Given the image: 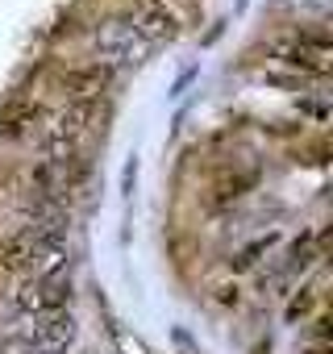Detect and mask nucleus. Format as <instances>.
<instances>
[{
    "label": "nucleus",
    "mask_w": 333,
    "mask_h": 354,
    "mask_svg": "<svg viewBox=\"0 0 333 354\" xmlns=\"http://www.w3.org/2000/svg\"><path fill=\"white\" fill-rule=\"evenodd\" d=\"M96 117H100V100L92 96H79V100H67L59 113H50V121L38 129V150L42 158H79V146L88 142V133L96 129Z\"/></svg>",
    "instance_id": "obj_1"
},
{
    "label": "nucleus",
    "mask_w": 333,
    "mask_h": 354,
    "mask_svg": "<svg viewBox=\"0 0 333 354\" xmlns=\"http://www.w3.org/2000/svg\"><path fill=\"white\" fill-rule=\"evenodd\" d=\"M275 55V63L296 67L304 75H325L329 71V30L325 26H296L283 30L279 38H271L267 46Z\"/></svg>",
    "instance_id": "obj_2"
},
{
    "label": "nucleus",
    "mask_w": 333,
    "mask_h": 354,
    "mask_svg": "<svg viewBox=\"0 0 333 354\" xmlns=\"http://www.w3.org/2000/svg\"><path fill=\"white\" fill-rule=\"evenodd\" d=\"M92 55H96V67L121 71V67H137V63L150 55V46L133 34L129 17H108V21H100L96 34H92Z\"/></svg>",
    "instance_id": "obj_3"
},
{
    "label": "nucleus",
    "mask_w": 333,
    "mask_h": 354,
    "mask_svg": "<svg viewBox=\"0 0 333 354\" xmlns=\"http://www.w3.org/2000/svg\"><path fill=\"white\" fill-rule=\"evenodd\" d=\"M17 313L26 317H42V313H63L71 304V271L59 275H26L17 296H13Z\"/></svg>",
    "instance_id": "obj_4"
},
{
    "label": "nucleus",
    "mask_w": 333,
    "mask_h": 354,
    "mask_svg": "<svg viewBox=\"0 0 333 354\" xmlns=\"http://www.w3.org/2000/svg\"><path fill=\"white\" fill-rule=\"evenodd\" d=\"M75 337V317L63 308V313H42V317H30V325L9 337L13 346L21 350H67V342Z\"/></svg>",
    "instance_id": "obj_5"
},
{
    "label": "nucleus",
    "mask_w": 333,
    "mask_h": 354,
    "mask_svg": "<svg viewBox=\"0 0 333 354\" xmlns=\"http://www.w3.org/2000/svg\"><path fill=\"white\" fill-rule=\"evenodd\" d=\"M129 26L150 50H158L162 42H171L180 34V13L166 0H137V9L129 13Z\"/></svg>",
    "instance_id": "obj_6"
},
{
    "label": "nucleus",
    "mask_w": 333,
    "mask_h": 354,
    "mask_svg": "<svg viewBox=\"0 0 333 354\" xmlns=\"http://www.w3.org/2000/svg\"><path fill=\"white\" fill-rule=\"evenodd\" d=\"M275 242H279V234H267V238H254L250 246H242V250H238V254L229 259V267H234V271H246V267H254L258 259H267V254L275 250Z\"/></svg>",
    "instance_id": "obj_7"
},
{
    "label": "nucleus",
    "mask_w": 333,
    "mask_h": 354,
    "mask_svg": "<svg viewBox=\"0 0 333 354\" xmlns=\"http://www.w3.org/2000/svg\"><path fill=\"white\" fill-rule=\"evenodd\" d=\"M234 5H238V13H242V9H246V5H250V0H234Z\"/></svg>",
    "instance_id": "obj_8"
}]
</instances>
